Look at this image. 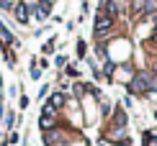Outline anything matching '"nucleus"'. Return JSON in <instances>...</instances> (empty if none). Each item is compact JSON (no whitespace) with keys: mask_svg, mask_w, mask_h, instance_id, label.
Segmentation results:
<instances>
[{"mask_svg":"<svg viewBox=\"0 0 157 146\" xmlns=\"http://www.w3.org/2000/svg\"><path fill=\"white\" fill-rule=\"evenodd\" d=\"M77 62L149 118L157 110V0H93Z\"/></svg>","mask_w":157,"mask_h":146,"instance_id":"nucleus-1","label":"nucleus"},{"mask_svg":"<svg viewBox=\"0 0 157 146\" xmlns=\"http://www.w3.org/2000/svg\"><path fill=\"white\" fill-rule=\"evenodd\" d=\"M54 85L41 90L39 141L41 146H144L142 115L101 85L80 62L57 59Z\"/></svg>","mask_w":157,"mask_h":146,"instance_id":"nucleus-2","label":"nucleus"}]
</instances>
